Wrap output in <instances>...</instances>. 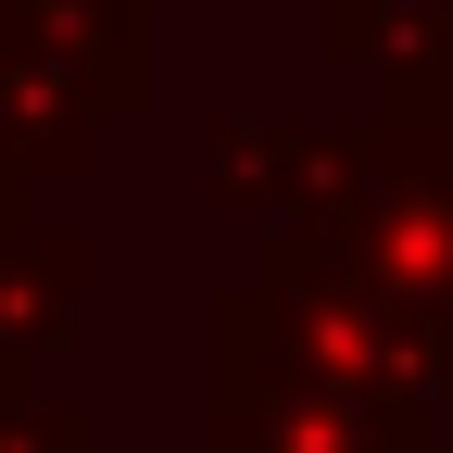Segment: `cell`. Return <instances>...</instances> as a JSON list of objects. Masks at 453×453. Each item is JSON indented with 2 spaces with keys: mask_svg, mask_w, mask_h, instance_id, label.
Returning <instances> with one entry per match:
<instances>
[{
  "mask_svg": "<svg viewBox=\"0 0 453 453\" xmlns=\"http://www.w3.org/2000/svg\"><path fill=\"white\" fill-rule=\"evenodd\" d=\"M139 101L127 0H0V177H64Z\"/></svg>",
  "mask_w": 453,
  "mask_h": 453,
  "instance_id": "cell-1",
  "label": "cell"
}]
</instances>
